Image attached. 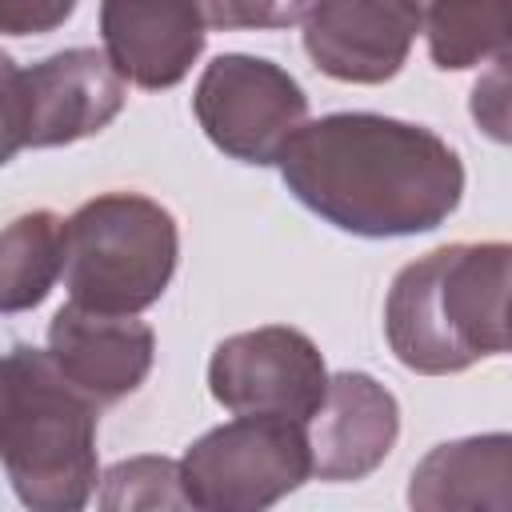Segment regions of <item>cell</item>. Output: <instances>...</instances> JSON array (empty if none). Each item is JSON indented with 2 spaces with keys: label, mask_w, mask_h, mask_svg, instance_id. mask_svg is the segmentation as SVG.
Returning <instances> with one entry per match:
<instances>
[{
  "label": "cell",
  "mask_w": 512,
  "mask_h": 512,
  "mask_svg": "<svg viewBox=\"0 0 512 512\" xmlns=\"http://www.w3.org/2000/svg\"><path fill=\"white\" fill-rule=\"evenodd\" d=\"M276 168L308 212L364 240L432 232L464 196L456 148L424 124L380 112L308 120Z\"/></svg>",
  "instance_id": "cell-1"
},
{
  "label": "cell",
  "mask_w": 512,
  "mask_h": 512,
  "mask_svg": "<svg viewBox=\"0 0 512 512\" xmlns=\"http://www.w3.org/2000/svg\"><path fill=\"white\" fill-rule=\"evenodd\" d=\"M384 336L420 376L512 352V244H444L404 264L384 300Z\"/></svg>",
  "instance_id": "cell-2"
},
{
  "label": "cell",
  "mask_w": 512,
  "mask_h": 512,
  "mask_svg": "<svg viewBox=\"0 0 512 512\" xmlns=\"http://www.w3.org/2000/svg\"><path fill=\"white\" fill-rule=\"evenodd\" d=\"M100 404L80 392L52 352L12 344L0 368V460L32 512H80L100 476Z\"/></svg>",
  "instance_id": "cell-3"
},
{
  "label": "cell",
  "mask_w": 512,
  "mask_h": 512,
  "mask_svg": "<svg viewBox=\"0 0 512 512\" xmlns=\"http://www.w3.org/2000/svg\"><path fill=\"white\" fill-rule=\"evenodd\" d=\"M180 264L176 216L140 192H100L84 200L64 228L68 300L100 312L152 308Z\"/></svg>",
  "instance_id": "cell-4"
},
{
  "label": "cell",
  "mask_w": 512,
  "mask_h": 512,
  "mask_svg": "<svg viewBox=\"0 0 512 512\" xmlns=\"http://www.w3.org/2000/svg\"><path fill=\"white\" fill-rule=\"evenodd\" d=\"M180 472L200 512L272 508L312 476L308 424L288 416H236L192 440Z\"/></svg>",
  "instance_id": "cell-5"
},
{
  "label": "cell",
  "mask_w": 512,
  "mask_h": 512,
  "mask_svg": "<svg viewBox=\"0 0 512 512\" xmlns=\"http://www.w3.org/2000/svg\"><path fill=\"white\" fill-rule=\"evenodd\" d=\"M4 76V160L20 148H60L104 132L128 100V80L108 52L64 48L32 68L0 56Z\"/></svg>",
  "instance_id": "cell-6"
},
{
  "label": "cell",
  "mask_w": 512,
  "mask_h": 512,
  "mask_svg": "<svg viewBox=\"0 0 512 512\" xmlns=\"http://www.w3.org/2000/svg\"><path fill=\"white\" fill-rule=\"evenodd\" d=\"M192 112L224 156L268 168L308 124V96L288 68L248 52H220L196 80Z\"/></svg>",
  "instance_id": "cell-7"
},
{
  "label": "cell",
  "mask_w": 512,
  "mask_h": 512,
  "mask_svg": "<svg viewBox=\"0 0 512 512\" xmlns=\"http://www.w3.org/2000/svg\"><path fill=\"white\" fill-rule=\"evenodd\" d=\"M328 364L308 332L264 324L224 336L208 360V392L232 416L312 420L328 396Z\"/></svg>",
  "instance_id": "cell-8"
},
{
  "label": "cell",
  "mask_w": 512,
  "mask_h": 512,
  "mask_svg": "<svg viewBox=\"0 0 512 512\" xmlns=\"http://www.w3.org/2000/svg\"><path fill=\"white\" fill-rule=\"evenodd\" d=\"M420 32V0H312L304 52L340 84H384L400 76Z\"/></svg>",
  "instance_id": "cell-9"
},
{
  "label": "cell",
  "mask_w": 512,
  "mask_h": 512,
  "mask_svg": "<svg viewBox=\"0 0 512 512\" xmlns=\"http://www.w3.org/2000/svg\"><path fill=\"white\" fill-rule=\"evenodd\" d=\"M48 352L100 408L132 396L156 360V332L136 312H100L68 300L48 320Z\"/></svg>",
  "instance_id": "cell-10"
},
{
  "label": "cell",
  "mask_w": 512,
  "mask_h": 512,
  "mask_svg": "<svg viewBox=\"0 0 512 512\" xmlns=\"http://www.w3.org/2000/svg\"><path fill=\"white\" fill-rule=\"evenodd\" d=\"M100 40L112 68L144 88H176L208 44L196 0H100Z\"/></svg>",
  "instance_id": "cell-11"
},
{
  "label": "cell",
  "mask_w": 512,
  "mask_h": 512,
  "mask_svg": "<svg viewBox=\"0 0 512 512\" xmlns=\"http://www.w3.org/2000/svg\"><path fill=\"white\" fill-rule=\"evenodd\" d=\"M400 436L396 396L368 372H336L320 412L308 420L312 476L352 484L372 476Z\"/></svg>",
  "instance_id": "cell-12"
},
{
  "label": "cell",
  "mask_w": 512,
  "mask_h": 512,
  "mask_svg": "<svg viewBox=\"0 0 512 512\" xmlns=\"http://www.w3.org/2000/svg\"><path fill=\"white\" fill-rule=\"evenodd\" d=\"M416 512H512V432L436 444L408 480Z\"/></svg>",
  "instance_id": "cell-13"
},
{
  "label": "cell",
  "mask_w": 512,
  "mask_h": 512,
  "mask_svg": "<svg viewBox=\"0 0 512 512\" xmlns=\"http://www.w3.org/2000/svg\"><path fill=\"white\" fill-rule=\"evenodd\" d=\"M64 228L68 220L32 208L16 216L0 236V312L16 316L52 292V284L64 276Z\"/></svg>",
  "instance_id": "cell-14"
},
{
  "label": "cell",
  "mask_w": 512,
  "mask_h": 512,
  "mask_svg": "<svg viewBox=\"0 0 512 512\" xmlns=\"http://www.w3.org/2000/svg\"><path fill=\"white\" fill-rule=\"evenodd\" d=\"M428 56L444 72L504 60L512 48V0H420Z\"/></svg>",
  "instance_id": "cell-15"
},
{
  "label": "cell",
  "mask_w": 512,
  "mask_h": 512,
  "mask_svg": "<svg viewBox=\"0 0 512 512\" xmlns=\"http://www.w3.org/2000/svg\"><path fill=\"white\" fill-rule=\"evenodd\" d=\"M104 512H132V508H192L180 460L168 456H132L104 472L100 484Z\"/></svg>",
  "instance_id": "cell-16"
},
{
  "label": "cell",
  "mask_w": 512,
  "mask_h": 512,
  "mask_svg": "<svg viewBox=\"0 0 512 512\" xmlns=\"http://www.w3.org/2000/svg\"><path fill=\"white\" fill-rule=\"evenodd\" d=\"M208 28L236 32V28H288L304 24L312 0H196Z\"/></svg>",
  "instance_id": "cell-17"
},
{
  "label": "cell",
  "mask_w": 512,
  "mask_h": 512,
  "mask_svg": "<svg viewBox=\"0 0 512 512\" xmlns=\"http://www.w3.org/2000/svg\"><path fill=\"white\" fill-rule=\"evenodd\" d=\"M468 112L488 140L512 144V68L492 64L488 72H480L468 96Z\"/></svg>",
  "instance_id": "cell-18"
},
{
  "label": "cell",
  "mask_w": 512,
  "mask_h": 512,
  "mask_svg": "<svg viewBox=\"0 0 512 512\" xmlns=\"http://www.w3.org/2000/svg\"><path fill=\"white\" fill-rule=\"evenodd\" d=\"M80 0H0V32L4 36H44L56 32Z\"/></svg>",
  "instance_id": "cell-19"
},
{
  "label": "cell",
  "mask_w": 512,
  "mask_h": 512,
  "mask_svg": "<svg viewBox=\"0 0 512 512\" xmlns=\"http://www.w3.org/2000/svg\"><path fill=\"white\" fill-rule=\"evenodd\" d=\"M496 64H500V68H512V48H508V56H504V60H496Z\"/></svg>",
  "instance_id": "cell-20"
}]
</instances>
